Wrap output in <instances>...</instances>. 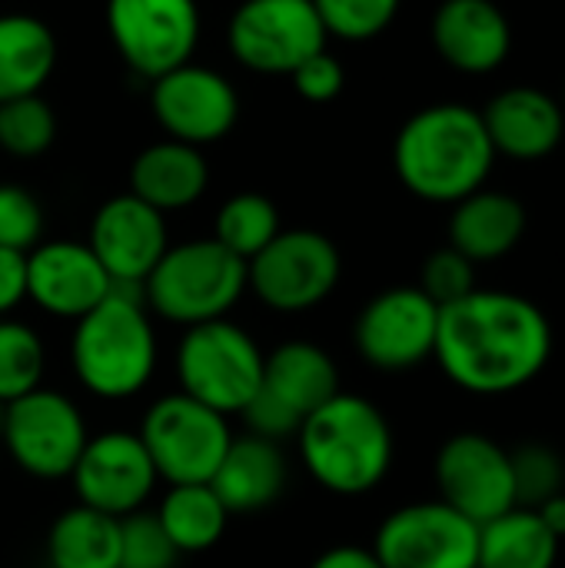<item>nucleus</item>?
<instances>
[{"mask_svg":"<svg viewBox=\"0 0 565 568\" xmlns=\"http://www.w3.org/2000/svg\"><path fill=\"white\" fill-rule=\"evenodd\" d=\"M553 346V323L539 303L476 286L470 296L440 306L433 359L470 396H509L543 376Z\"/></svg>","mask_w":565,"mask_h":568,"instance_id":"nucleus-1","label":"nucleus"},{"mask_svg":"<svg viewBox=\"0 0 565 568\" xmlns=\"http://www.w3.org/2000/svg\"><path fill=\"white\" fill-rule=\"evenodd\" d=\"M496 163L480 110L466 103H433L413 113L393 143L400 183L426 203H460L483 190Z\"/></svg>","mask_w":565,"mask_h":568,"instance_id":"nucleus-2","label":"nucleus"},{"mask_svg":"<svg viewBox=\"0 0 565 568\" xmlns=\"http://www.w3.org/2000/svg\"><path fill=\"white\" fill-rule=\"evenodd\" d=\"M300 459L310 479L333 496H366L393 469V426L376 403L356 393H336L303 419Z\"/></svg>","mask_w":565,"mask_h":568,"instance_id":"nucleus-3","label":"nucleus"},{"mask_svg":"<svg viewBox=\"0 0 565 568\" xmlns=\"http://www.w3.org/2000/svg\"><path fill=\"white\" fill-rule=\"evenodd\" d=\"M157 356L160 343L140 290L113 286L100 306L73 323L70 369L103 403H123L143 393L157 373Z\"/></svg>","mask_w":565,"mask_h":568,"instance_id":"nucleus-4","label":"nucleus"},{"mask_svg":"<svg viewBox=\"0 0 565 568\" xmlns=\"http://www.w3.org/2000/svg\"><path fill=\"white\" fill-rule=\"evenodd\" d=\"M243 293L246 263L223 250L213 236L170 246L140 286L147 310L183 329L226 320Z\"/></svg>","mask_w":565,"mask_h":568,"instance_id":"nucleus-5","label":"nucleus"},{"mask_svg":"<svg viewBox=\"0 0 565 568\" xmlns=\"http://www.w3.org/2000/svg\"><path fill=\"white\" fill-rule=\"evenodd\" d=\"M263 363L266 353L260 343L230 320L183 329L173 356L180 393L220 416H236L250 406L263 379Z\"/></svg>","mask_w":565,"mask_h":568,"instance_id":"nucleus-6","label":"nucleus"},{"mask_svg":"<svg viewBox=\"0 0 565 568\" xmlns=\"http://www.w3.org/2000/svg\"><path fill=\"white\" fill-rule=\"evenodd\" d=\"M340 393L333 356L306 339L276 346L263 363V379L250 406L240 413L253 436L283 443L300 433L303 419Z\"/></svg>","mask_w":565,"mask_h":568,"instance_id":"nucleus-7","label":"nucleus"},{"mask_svg":"<svg viewBox=\"0 0 565 568\" xmlns=\"http://www.w3.org/2000/svg\"><path fill=\"white\" fill-rule=\"evenodd\" d=\"M137 436L157 476L170 486L210 483L233 443L226 416L183 393L157 399L143 413Z\"/></svg>","mask_w":565,"mask_h":568,"instance_id":"nucleus-8","label":"nucleus"},{"mask_svg":"<svg viewBox=\"0 0 565 568\" xmlns=\"http://www.w3.org/2000/svg\"><path fill=\"white\" fill-rule=\"evenodd\" d=\"M87 439L90 433L83 413L57 389L40 386L3 406L0 449L33 479H70Z\"/></svg>","mask_w":565,"mask_h":568,"instance_id":"nucleus-9","label":"nucleus"},{"mask_svg":"<svg viewBox=\"0 0 565 568\" xmlns=\"http://www.w3.org/2000/svg\"><path fill=\"white\" fill-rule=\"evenodd\" d=\"M340 276V250L316 230H280L246 263V290L273 313L316 310L330 300Z\"/></svg>","mask_w":565,"mask_h":568,"instance_id":"nucleus-10","label":"nucleus"},{"mask_svg":"<svg viewBox=\"0 0 565 568\" xmlns=\"http://www.w3.org/2000/svg\"><path fill=\"white\" fill-rule=\"evenodd\" d=\"M326 27L313 0H243L226 23V47L253 73H293L326 50Z\"/></svg>","mask_w":565,"mask_h":568,"instance_id":"nucleus-11","label":"nucleus"},{"mask_svg":"<svg viewBox=\"0 0 565 568\" xmlns=\"http://www.w3.org/2000/svg\"><path fill=\"white\" fill-rule=\"evenodd\" d=\"M107 33L133 73L157 80L190 63L200 7L196 0H107Z\"/></svg>","mask_w":565,"mask_h":568,"instance_id":"nucleus-12","label":"nucleus"},{"mask_svg":"<svg viewBox=\"0 0 565 568\" xmlns=\"http://www.w3.org/2000/svg\"><path fill=\"white\" fill-rule=\"evenodd\" d=\"M440 503L476 526H486L516 509V483L509 449L486 433L450 436L433 463Z\"/></svg>","mask_w":565,"mask_h":568,"instance_id":"nucleus-13","label":"nucleus"},{"mask_svg":"<svg viewBox=\"0 0 565 568\" xmlns=\"http://www.w3.org/2000/svg\"><path fill=\"white\" fill-rule=\"evenodd\" d=\"M480 526L440 499L393 509L373 539L383 568H476Z\"/></svg>","mask_w":565,"mask_h":568,"instance_id":"nucleus-14","label":"nucleus"},{"mask_svg":"<svg viewBox=\"0 0 565 568\" xmlns=\"http://www.w3.org/2000/svg\"><path fill=\"white\" fill-rule=\"evenodd\" d=\"M440 306L420 286H393L376 293L356 316L353 346L366 366L406 373L433 359Z\"/></svg>","mask_w":565,"mask_h":568,"instance_id":"nucleus-15","label":"nucleus"},{"mask_svg":"<svg viewBox=\"0 0 565 568\" xmlns=\"http://www.w3.org/2000/svg\"><path fill=\"white\" fill-rule=\"evenodd\" d=\"M70 483L80 506L123 519L143 509L160 476L137 433L107 429L87 439Z\"/></svg>","mask_w":565,"mask_h":568,"instance_id":"nucleus-16","label":"nucleus"},{"mask_svg":"<svg viewBox=\"0 0 565 568\" xmlns=\"http://www.w3.org/2000/svg\"><path fill=\"white\" fill-rule=\"evenodd\" d=\"M150 110L170 140L203 146L223 140L240 120L236 87L200 63H183L150 87Z\"/></svg>","mask_w":565,"mask_h":568,"instance_id":"nucleus-17","label":"nucleus"},{"mask_svg":"<svg viewBox=\"0 0 565 568\" xmlns=\"http://www.w3.org/2000/svg\"><path fill=\"white\" fill-rule=\"evenodd\" d=\"M87 246L93 250L113 286L140 290L170 250L167 216L133 193H120L93 213Z\"/></svg>","mask_w":565,"mask_h":568,"instance_id":"nucleus-18","label":"nucleus"},{"mask_svg":"<svg viewBox=\"0 0 565 568\" xmlns=\"http://www.w3.org/2000/svg\"><path fill=\"white\" fill-rule=\"evenodd\" d=\"M113 280L87 243L50 240L27 253V300L57 320H80L100 306Z\"/></svg>","mask_w":565,"mask_h":568,"instance_id":"nucleus-19","label":"nucleus"},{"mask_svg":"<svg viewBox=\"0 0 565 568\" xmlns=\"http://www.w3.org/2000/svg\"><path fill=\"white\" fill-rule=\"evenodd\" d=\"M430 30L436 53L460 73H493L513 50V27L493 0H443Z\"/></svg>","mask_w":565,"mask_h":568,"instance_id":"nucleus-20","label":"nucleus"},{"mask_svg":"<svg viewBox=\"0 0 565 568\" xmlns=\"http://www.w3.org/2000/svg\"><path fill=\"white\" fill-rule=\"evenodd\" d=\"M496 156L543 160L565 140L563 106L536 87H509L480 110Z\"/></svg>","mask_w":565,"mask_h":568,"instance_id":"nucleus-21","label":"nucleus"},{"mask_svg":"<svg viewBox=\"0 0 565 568\" xmlns=\"http://www.w3.org/2000/svg\"><path fill=\"white\" fill-rule=\"evenodd\" d=\"M210 489L220 496L230 516H250L273 506L286 489V459L280 443L263 436H233L223 463L216 466Z\"/></svg>","mask_w":565,"mask_h":568,"instance_id":"nucleus-22","label":"nucleus"},{"mask_svg":"<svg viewBox=\"0 0 565 568\" xmlns=\"http://www.w3.org/2000/svg\"><path fill=\"white\" fill-rule=\"evenodd\" d=\"M210 183V166L200 146L180 140H160L137 153L130 163V193L163 216L193 206Z\"/></svg>","mask_w":565,"mask_h":568,"instance_id":"nucleus-23","label":"nucleus"},{"mask_svg":"<svg viewBox=\"0 0 565 568\" xmlns=\"http://www.w3.org/2000/svg\"><path fill=\"white\" fill-rule=\"evenodd\" d=\"M526 236V206L500 190H476L453 203L450 246L470 263H493L509 256Z\"/></svg>","mask_w":565,"mask_h":568,"instance_id":"nucleus-24","label":"nucleus"},{"mask_svg":"<svg viewBox=\"0 0 565 568\" xmlns=\"http://www.w3.org/2000/svg\"><path fill=\"white\" fill-rule=\"evenodd\" d=\"M57 67L53 30L30 13L0 17V103L40 93Z\"/></svg>","mask_w":565,"mask_h":568,"instance_id":"nucleus-25","label":"nucleus"},{"mask_svg":"<svg viewBox=\"0 0 565 568\" xmlns=\"http://www.w3.org/2000/svg\"><path fill=\"white\" fill-rule=\"evenodd\" d=\"M559 539L546 529L536 509H509L506 516L480 526L476 568H556Z\"/></svg>","mask_w":565,"mask_h":568,"instance_id":"nucleus-26","label":"nucleus"},{"mask_svg":"<svg viewBox=\"0 0 565 568\" xmlns=\"http://www.w3.org/2000/svg\"><path fill=\"white\" fill-rule=\"evenodd\" d=\"M47 559L50 568H120V519L77 503L50 526Z\"/></svg>","mask_w":565,"mask_h":568,"instance_id":"nucleus-27","label":"nucleus"},{"mask_svg":"<svg viewBox=\"0 0 565 568\" xmlns=\"http://www.w3.org/2000/svg\"><path fill=\"white\" fill-rule=\"evenodd\" d=\"M157 519L170 536L173 549L180 556H193L213 549L223 539L230 513L220 503V496L210 489V483H190V486H170V493L157 509Z\"/></svg>","mask_w":565,"mask_h":568,"instance_id":"nucleus-28","label":"nucleus"},{"mask_svg":"<svg viewBox=\"0 0 565 568\" xmlns=\"http://www.w3.org/2000/svg\"><path fill=\"white\" fill-rule=\"evenodd\" d=\"M280 233V213L263 193H236L216 210L213 240L250 263L273 236Z\"/></svg>","mask_w":565,"mask_h":568,"instance_id":"nucleus-29","label":"nucleus"},{"mask_svg":"<svg viewBox=\"0 0 565 568\" xmlns=\"http://www.w3.org/2000/svg\"><path fill=\"white\" fill-rule=\"evenodd\" d=\"M47 349L37 329L17 320H0V406L43 386Z\"/></svg>","mask_w":565,"mask_h":568,"instance_id":"nucleus-30","label":"nucleus"},{"mask_svg":"<svg viewBox=\"0 0 565 568\" xmlns=\"http://www.w3.org/2000/svg\"><path fill=\"white\" fill-rule=\"evenodd\" d=\"M57 136V116L40 93L0 103V150L17 160H33L50 150Z\"/></svg>","mask_w":565,"mask_h":568,"instance_id":"nucleus-31","label":"nucleus"},{"mask_svg":"<svg viewBox=\"0 0 565 568\" xmlns=\"http://www.w3.org/2000/svg\"><path fill=\"white\" fill-rule=\"evenodd\" d=\"M513 459V483H516V506L539 509L553 496L565 493L563 456L546 443H526L509 449Z\"/></svg>","mask_w":565,"mask_h":568,"instance_id":"nucleus-32","label":"nucleus"},{"mask_svg":"<svg viewBox=\"0 0 565 568\" xmlns=\"http://www.w3.org/2000/svg\"><path fill=\"white\" fill-rule=\"evenodd\" d=\"M403 0H313L330 37L340 40H373L400 13Z\"/></svg>","mask_w":565,"mask_h":568,"instance_id":"nucleus-33","label":"nucleus"},{"mask_svg":"<svg viewBox=\"0 0 565 568\" xmlns=\"http://www.w3.org/2000/svg\"><path fill=\"white\" fill-rule=\"evenodd\" d=\"M180 552L163 532L157 513H133L120 519V566L123 568H173Z\"/></svg>","mask_w":565,"mask_h":568,"instance_id":"nucleus-34","label":"nucleus"},{"mask_svg":"<svg viewBox=\"0 0 565 568\" xmlns=\"http://www.w3.org/2000/svg\"><path fill=\"white\" fill-rule=\"evenodd\" d=\"M420 290L436 306H450L476 290V263H470L460 250L443 246L426 256L423 273H420Z\"/></svg>","mask_w":565,"mask_h":568,"instance_id":"nucleus-35","label":"nucleus"},{"mask_svg":"<svg viewBox=\"0 0 565 568\" xmlns=\"http://www.w3.org/2000/svg\"><path fill=\"white\" fill-rule=\"evenodd\" d=\"M43 236V210L33 193L23 186L3 183L0 186V246L30 253Z\"/></svg>","mask_w":565,"mask_h":568,"instance_id":"nucleus-36","label":"nucleus"},{"mask_svg":"<svg viewBox=\"0 0 565 568\" xmlns=\"http://www.w3.org/2000/svg\"><path fill=\"white\" fill-rule=\"evenodd\" d=\"M290 77H293L296 93H300L303 100H310V103H330L333 97H340V90H343V83H346L343 63H340L333 53H326V50L306 57Z\"/></svg>","mask_w":565,"mask_h":568,"instance_id":"nucleus-37","label":"nucleus"},{"mask_svg":"<svg viewBox=\"0 0 565 568\" xmlns=\"http://www.w3.org/2000/svg\"><path fill=\"white\" fill-rule=\"evenodd\" d=\"M27 300V253L0 246V320Z\"/></svg>","mask_w":565,"mask_h":568,"instance_id":"nucleus-38","label":"nucleus"},{"mask_svg":"<svg viewBox=\"0 0 565 568\" xmlns=\"http://www.w3.org/2000/svg\"><path fill=\"white\" fill-rule=\"evenodd\" d=\"M310 568H383L380 559L373 556V549L363 546H333L323 556L313 559Z\"/></svg>","mask_w":565,"mask_h":568,"instance_id":"nucleus-39","label":"nucleus"},{"mask_svg":"<svg viewBox=\"0 0 565 568\" xmlns=\"http://www.w3.org/2000/svg\"><path fill=\"white\" fill-rule=\"evenodd\" d=\"M536 516L546 523V529L563 542L565 539V493H559V496H553L549 503H543L539 509H536Z\"/></svg>","mask_w":565,"mask_h":568,"instance_id":"nucleus-40","label":"nucleus"},{"mask_svg":"<svg viewBox=\"0 0 565 568\" xmlns=\"http://www.w3.org/2000/svg\"><path fill=\"white\" fill-rule=\"evenodd\" d=\"M0 419H3V406H0Z\"/></svg>","mask_w":565,"mask_h":568,"instance_id":"nucleus-41","label":"nucleus"},{"mask_svg":"<svg viewBox=\"0 0 565 568\" xmlns=\"http://www.w3.org/2000/svg\"><path fill=\"white\" fill-rule=\"evenodd\" d=\"M120 568H123V566H120Z\"/></svg>","mask_w":565,"mask_h":568,"instance_id":"nucleus-42","label":"nucleus"}]
</instances>
